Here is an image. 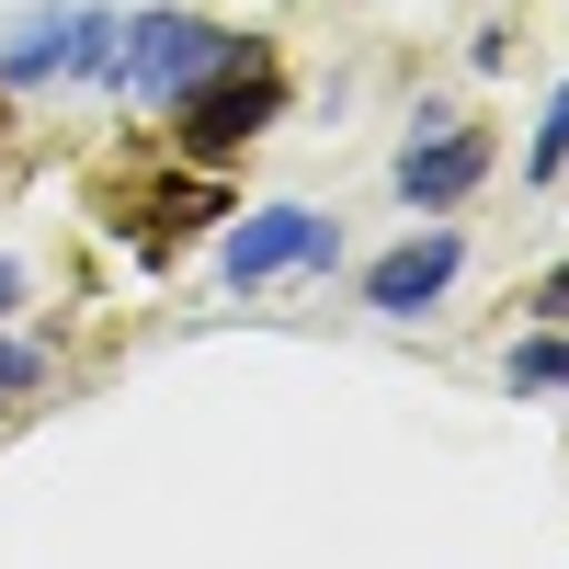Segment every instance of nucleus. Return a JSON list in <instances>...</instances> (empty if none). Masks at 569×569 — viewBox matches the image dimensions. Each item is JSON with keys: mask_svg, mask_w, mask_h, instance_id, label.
Instances as JSON below:
<instances>
[{"mask_svg": "<svg viewBox=\"0 0 569 569\" xmlns=\"http://www.w3.org/2000/svg\"><path fill=\"white\" fill-rule=\"evenodd\" d=\"M0 421H12V399H0Z\"/></svg>", "mask_w": 569, "mask_h": 569, "instance_id": "f8f14e48", "label": "nucleus"}, {"mask_svg": "<svg viewBox=\"0 0 569 569\" xmlns=\"http://www.w3.org/2000/svg\"><path fill=\"white\" fill-rule=\"evenodd\" d=\"M23 284H34V273H23V262H0V308H23Z\"/></svg>", "mask_w": 569, "mask_h": 569, "instance_id": "9b49d317", "label": "nucleus"}, {"mask_svg": "<svg viewBox=\"0 0 569 569\" xmlns=\"http://www.w3.org/2000/svg\"><path fill=\"white\" fill-rule=\"evenodd\" d=\"M240 23H217V12H182V0H149V12H126L114 23V69H103V91H126V103H149V114H171L194 80H217L228 58H240Z\"/></svg>", "mask_w": 569, "mask_h": 569, "instance_id": "f257e3e1", "label": "nucleus"}, {"mask_svg": "<svg viewBox=\"0 0 569 569\" xmlns=\"http://www.w3.org/2000/svg\"><path fill=\"white\" fill-rule=\"evenodd\" d=\"M46 388V353L34 342H12V330H0V399H34Z\"/></svg>", "mask_w": 569, "mask_h": 569, "instance_id": "1a4fd4ad", "label": "nucleus"}, {"mask_svg": "<svg viewBox=\"0 0 569 569\" xmlns=\"http://www.w3.org/2000/svg\"><path fill=\"white\" fill-rule=\"evenodd\" d=\"M536 319H569V262H558V273H536Z\"/></svg>", "mask_w": 569, "mask_h": 569, "instance_id": "9d476101", "label": "nucleus"}, {"mask_svg": "<svg viewBox=\"0 0 569 569\" xmlns=\"http://www.w3.org/2000/svg\"><path fill=\"white\" fill-rule=\"evenodd\" d=\"M456 273H467V228L433 217V228H410L399 251H376V262H365V308L410 330V319H433V308L456 297Z\"/></svg>", "mask_w": 569, "mask_h": 569, "instance_id": "423d86ee", "label": "nucleus"}, {"mask_svg": "<svg viewBox=\"0 0 569 569\" xmlns=\"http://www.w3.org/2000/svg\"><path fill=\"white\" fill-rule=\"evenodd\" d=\"M114 23L103 0H58V12H23L0 34V91H58V80H103L114 69Z\"/></svg>", "mask_w": 569, "mask_h": 569, "instance_id": "7ed1b4c3", "label": "nucleus"}, {"mask_svg": "<svg viewBox=\"0 0 569 569\" xmlns=\"http://www.w3.org/2000/svg\"><path fill=\"white\" fill-rule=\"evenodd\" d=\"M479 182H490V137L467 126V114H421V126L399 137V160H388V194H399L410 217H456Z\"/></svg>", "mask_w": 569, "mask_h": 569, "instance_id": "39448f33", "label": "nucleus"}, {"mask_svg": "<svg viewBox=\"0 0 569 569\" xmlns=\"http://www.w3.org/2000/svg\"><path fill=\"white\" fill-rule=\"evenodd\" d=\"M501 388L512 399H569V319H536L525 342L501 353Z\"/></svg>", "mask_w": 569, "mask_h": 569, "instance_id": "0eeeda50", "label": "nucleus"}, {"mask_svg": "<svg viewBox=\"0 0 569 569\" xmlns=\"http://www.w3.org/2000/svg\"><path fill=\"white\" fill-rule=\"evenodd\" d=\"M228 284H284V273H342V217L319 206H251L240 228L217 240Z\"/></svg>", "mask_w": 569, "mask_h": 569, "instance_id": "20e7f679", "label": "nucleus"}, {"mask_svg": "<svg viewBox=\"0 0 569 569\" xmlns=\"http://www.w3.org/2000/svg\"><path fill=\"white\" fill-rule=\"evenodd\" d=\"M262 126H284V69H273V46L251 34L217 80H194L171 103V149L194 160V171H228L240 149H262Z\"/></svg>", "mask_w": 569, "mask_h": 569, "instance_id": "f03ea898", "label": "nucleus"}, {"mask_svg": "<svg viewBox=\"0 0 569 569\" xmlns=\"http://www.w3.org/2000/svg\"><path fill=\"white\" fill-rule=\"evenodd\" d=\"M569 171V80L547 91V114H536V149H525V182H558Z\"/></svg>", "mask_w": 569, "mask_h": 569, "instance_id": "6e6552de", "label": "nucleus"}]
</instances>
